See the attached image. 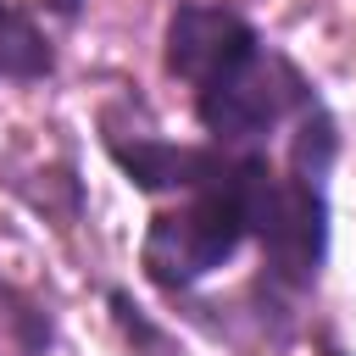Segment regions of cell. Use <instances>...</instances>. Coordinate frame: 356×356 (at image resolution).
I'll return each mask as SVG.
<instances>
[{"mask_svg": "<svg viewBox=\"0 0 356 356\" xmlns=\"http://www.w3.org/2000/svg\"><path fill=\"white\" fill-rule=\"evenodd\" d=\"M267 189H273V167L267 156H239V161H222L200 189H189L195 200L184 211H161L145 234V273L161 284V289H189L200 284L206 273H217L250 234H256V217L267 206Z\"/></svg>", "mask_w": 356, "mask_h": 356, "instance_id": "obj_1", "label": "cell"}, {"mask_svg": "<svg viewBox=\"0 0 356 356\" xmlns=\"http://www.w3.org/2000/svg\"><path fill=\"white\" fill-rule=\"evenodd\" d=\"M334 117L306 100L295 150H289V172H273L267 206L256 217V239H261V267L273 284L284 289H312L328 256V167H334Z\"/></svg>", "mask_w": 356, "mask_h": 356, "instance_id": "obj_2", "label": "cell"}, {"mask_svg": "<svg viewBox=\"0 0 356 356\" xmlns=\"http://www.w3.org/2000/svg\"><path fill=\"white\" fill-rule=\"evenodd\" d=\"M289 100H306V83L295 78V67L267 56V50H256L234 72H222V78L195 89V117L217 139H256V134L278 128Z\"/></svg>", "mask_w": 356, "mask_h": 356, "instance_id": "obj_3", "label": "cell"}, {"mask_svg": "<svg viewBox=\"0 0 356 356\" xmlns=\"http://www.w3.org/2000/svg\"><path fill=\"white\" fill-rule=\"evenodd\" d=\"M261 50L256 28L228 11V6H206V0H178L167 17V72L184 83H211L222 72H234L239 61H250Z\"/></svg>", "mask_w": 356, "mask_h": 356, "instance_id": "obj_4", "label": "cell"}, {"mask_svg": "<svg viewBox=\"0 0 356 356\" xmlns=\"http://www.w3.org/2000/svg\"><path fill=\"white\" fill-rule=\"evenodd\" d=\"M106 150H111V161L139 184V189H150V195H161V189H200L228 156H217V150H189V145H167V139H106Z\"/></svg>", "mask_w": 356, "mask_h": 356, "instance_id": "obj_5", "label": "cell"}, {"mask_svg": "<svg viewBox=\"0 0 356 356\" xmlns=\"http://www.w3.org/2000/svg\"><path fill=\"white\" fill-rule=\"evenodd\" d=\"M50 44L44 33L33 28L28 11H17L11 0H0V78H17V83H33L50 72Z\"/></svg>", "mask_w": 356, "mask_h": 356, "instance_id": "obj_6", "label": "cell"}, {"mask_svg": "<svg viewBox=\"0 0 356 356\" xmlns=\"http://www.w3.org/2000/svg\"><path fill=\"white\" fill-rule=\"evenodd\" d=\"M111 312H117L122 334H128V339H139L145 350H161V345H167V339H161V328H150V323H145V312H139V306H134L122 289H111Z\"/></svg>", "mask_w": 356, "mask_h": 356, "instance_id": "obj_7", "label": "cell"}, {"mask_svg": "<svg viewBox=\"0 0 356 356\" xmlns=\"http://www.w3.org/2000/svg\"><path fill=\"white\" fill-rule=\"evenodd\" d=\"M50 6H56L61 17H72V11H78V0H50Z\"/></svg>", "mask_w": 356, "mask_h": 356, "instance_id": "obj_8", "label": "cell"}, {"mask_svg": "<svg viewBox=\"0 0 356 356\" xmlns=\"http://www.w3.org/2000/svg\"><path fill=\"white\" fill-rule=\"evenodd\" d=\"M328 356H339V350H328Z\"/></svg>", "mask_w": 356, "mask_h": 356, "instance_id": "obj_9", "label": "cell"}]
</instances>
